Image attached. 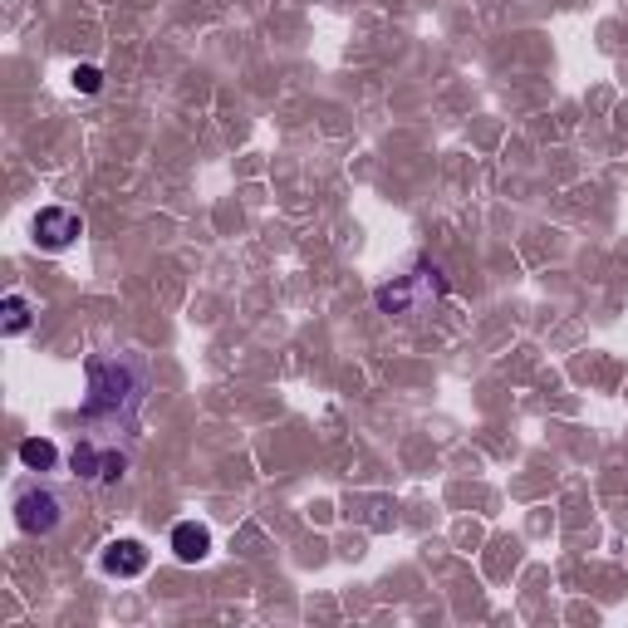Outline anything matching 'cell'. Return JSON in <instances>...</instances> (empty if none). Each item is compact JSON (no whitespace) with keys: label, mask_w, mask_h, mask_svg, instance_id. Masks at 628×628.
<instances>
[{"label":"cell","mask_w":628,"mask_h":628,"mask_svg":"<svg viewBox=\"0 0 628 628\" xmlns=\"http://www.w3.org/2000/svg\"><path fill=\"white\" fill-rule=\"evenodd\" d=\"M147 398V369L128 359H89V398L79 403V422L89 428H138V408Z\"/></svg>","instance_id":"cell-1"},{"label":"cell","mask_w":628,"mask_h":628,"mask_svg":"<svg viewBox=\"0 0 628 628\" xmlns=\"http://www.w3.org/2000/svg\"><path fill=\"white\" fill-rule=\"evenodd\" d=\"M70 462H74V476H84V482H119L128 472V452H119L113 442H99V437L79 442Z\"/></svg>","instance_id":"cell-2"},{"label":"cell","mask_w":628,"mask_h":628,"mask_svg":"<svg viewBox=\"0 0 628 628\" xmlns=\"http://www.w3.org/2000/svg\"><path fill=\"white\" fill-rule=\"evenodd\" d=\"M428 295H442V276L432 266H418L413 276L383 285V290H379V310L383 315H408L418 300H428Z\"/></svg>","instance_id":"cell-3"},{"label":"cell","mask_w":628,"mask_h":628,"mask_svg":"<svg viewBox=\"0 0 628 628\" xmlns=\"http://www.w3.org/2000/svg\"><path fill=\"white\" fill-rule=\"evenodd\" d=\"M30 231H35L40 250H64V246H74L79 236H84V216L70 212V207H44Z\"/></svg>","instance_id":"cell-4"},{"label":"cell","mask_w":628,"mask_h":628,"mask_svg":"<svg viewBox=\"0 0 628 628\" xmlns=\"http://www.w3.org/2000/svg\"><path fill=\"white\" fill-rule=\"evenodd\" d=\"M16 521H20V531H30V535H50L54 525H60V496H54V491H25V496L16 501Z\"/></svg>","instance_id":"cell-5"},{"label":"cell","mask_w":628,"mask_h":628,"mask_svg":"<svg viewBox=\"0 0 628 628\" xmlns=\"http://www.w3.org/2000/svg\"><path fill=\"white\" fill-rule=\"evenodd\" d=\"M147 545L143 541H113V545H104V575H113V579H138L143 569H147Z\"/></svg>","instance_id":"cell-6"},{"label":"cell","mask_w":628,"mask_h":628,"mask_svg":"<svg viewBox=\"0 0 628 628\" xmlns=\"http://www.w3.org/2000/svg\"><path fill=\"white\" fill-rule=\"evenodd\" d=\"M173 555L182 565H202L212 555V531L202 521H177L173 525Z\"/></svg>","instance_id":"cell-7"},{"label":"cell","mask_w":628,"mask_h":628,"mask_svg":"<svg viewBox=\"0 0 628 628\" xmlns=\"http://www.w3.org/2000/svg\"><path fill=\"white\" fill-rule=\"evenodd\" d=\"M20 462H25L30 472H50V466L60 462V447H54L50 437H25L20 442Z\"/></svg>","instance_id":"cell-8"},{"label":"cell","mask_w":628,"mask_h":628,"mask_svg":"<svg viewBox=\"0 0 628 628\" xmlns=\"http://www.w3.org/2000/svg\"><path fill=\"white\" fill-rule=\"evenodd\" d=\"M30 319H35V310H30L25 295H10V300L0 305V329H6V334H25Z\"/></svg>","instance_id":"cell-9"},{"label":"cell","mask_w":628,"mask_h":628,"mask_svg":"<svg viewBox=\"0 0 628 628\" xmlns=\"http://www.w3.org/2000/svg\"><path fill=\"white\" fill-rule=\"evenodd\" d=\"M74 89H79V94H99V89H104V74H99L94 70V64H74Z\"/></svg>","instance_id":"cell-10"}]
</instances>
